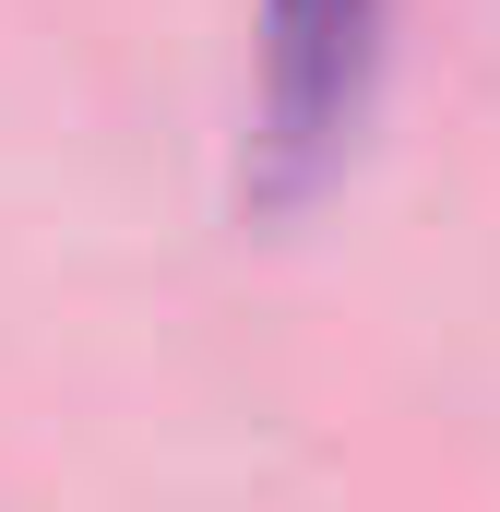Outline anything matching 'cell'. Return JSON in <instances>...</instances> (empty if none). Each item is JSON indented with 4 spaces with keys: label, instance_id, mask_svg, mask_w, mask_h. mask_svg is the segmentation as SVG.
<instances>
[{
    "label": "cell",
    "instance_id": "6da1fadb",
    "mask_svg": "<svg viewBox=\"0 0 500 512\" xmlns=\"http://www.w3.org/2000/svg\"><path fill=\"white\" fill-rule=\"evenodd\" d=\"M381 0H262V179H298L370 84Z\"/></svg>",
    "mask_w": 500,
    "mask_h": 512
}]
</instances>
